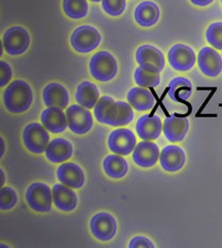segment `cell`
Returning <instances> with one entry per match:
<instances>
[{
	"mask_svg": "<svg viewBox=\"0 0 222 248\" xmlns=\"http://www.w3.org/2000/svg\"><path fill=\"white\" fill-rule=\"evenodd\" d=\"M96 120L111 127H123L134 120L133 107L126 101H115L111 96H102L94 108Z\"/></svg>",
	"mask_w": 222,
	"mask_h": 248,
	"instance_id": "1",
	"label": "cell"
},
{
	"mask_svg": "<svg viewBox=\"0 0 222 248\" xmlns=\"http://www.w3.org/2000/svg\"><path fill=\"white\" fill-rule=\"evenodd\" d=\"M33 104V91L25 80L17 79L11 82L3 92L4 108L12 114H21L28 111Z\"/></svg>",
	"mask_w": 222,
	"mask_h": 248,
	"instance_id": "2",
	"label": "cell"
},
{
	"mask_svg": "<svg viewBox=\"0 0 222 248\" xmlns=\"http://www.w3.org/2000/svg\"><path fill=\"white\" fill-rule=\"evenodd\" d=\"M89 72L91 77L100 82H109L117 76L118 64L111 52L98 51L90 58Z\"/></svg>",
	"mask_w": 222,
	"mask_h": 248,
	"instance_id": "3",
	"label": "cell"
},
{
	"mask_svg": "<svg viewBox=\"0 0 222 248\" xmlns=\"http://www.w3.org/2000/svg\"><path fill=\"white\" fill-rule=\"evenodd\" d=\"M101 39L98 29L89 25H82L74 30L70 36V45L79 53H89L99 47Z\"/></svg>",
	"mask_w": 222,
	"mask_h": 248,
	"instance_id": "4",
	"label": "cell"
},
{
	"mask_svg": "<svg viewBox=\"0 0 222 248\" xmlns=\"http://www.w3.org/2000/svg\"><path fill=\"white\" fill-rule=\"evenodd\" d=\"M26 202L34 212H50L53 204L52 188L44 182H33L27 188Z\"/></svg>",
	"mask_w": 222,
	"mask_h": 248,
	"instance_id": "5",
	"label": "cell"
},
{
	"mask_svg": "<svg viewBox=\"0 0 222 248\" xmlns=\"http://www.w3.org/2000/svg\"><path fill=\"white\" fill-rule=\"evenodd\" d=\"M50 141V134L43 124L31 123L25 127L23 143L30 153L34 155L44 154Z\"/></svg>",
	"mask_w": 222,
	"mask_h": 248,
	"instance_id": "6",
	"label": "cell"
},
{
	"mask_svg": "<svg viewBox=\"0 0 222 248\" xmlns=\"http://www.w3.org/2000/svg\"><path fill=\"white\" fill-rule=\"evenodd\" d=\"M4 50L10 56H20L28 50L31 44L30 33L21 26H12L5 30L2 37Z\"/></svg>",
	"mask_w": 222,
	"mask_h": 248,
	"instance_id": "7",
	"label": "cell"
},
{
	"mask_svg": "<svg viewBox=\"0 0 222 248\" xmlns=\"http://www.w3.org/2000/svg\"><path fill=\"white\" fill-rule=\"evenodd\" d=\"M89 229L95 239L100 242H109L117 234V220L109 212H98L90 218Z\"/></svg>",
	"mask_w": 222,
	"mask_h": 248,
	"instance_id": "8",
	"label": "cell"
},
{
	"mask_svg": "<svg viewBox=\"0 0 222 248\" xmlns=\"http://www.w3.org/2000/svg\"><path fill=\"white\" fill-rule=\"evenodd\" d=\"M68 128L78 136L89 133L94 126V117L89 109L78 105H72L66 109Z\"/></svg>",
	"mask_w": 222,
	"mask_h": 248,
	"instance_id": "9",
	"label": "cell"
},
{
	"mask_svg": "<svg viewBox=\"0 0 222 248\" xmlns=\"http://www.w3.org/2000/svg\"><path fill=\"white\" fill-rule=\"evenodd\" d=\"M137 145L136 136L131 129L118 128L110 133L107 138V146L113 154L128 155L133 153Z\"/></svg>",
	"mask_w": 222,
	"mask_h": 248,
	"instance_id": "10",
	"label": "cell"
},
{
	"mask_svg": "<svg viewBox=\"0 0 222 248\" xmlns=\"http://www.w3.org/2000/svg\"><path fill=\"white\" fill-rule=\"evenodd\" d=\"M168 62L178 72H188L196 64V53L192 48L184 44L173 45L167 55Z\"/></svg>",
	"mask_w": 222,
	"mask_h": 248,
	"instance_id": "11",
	"label": "cell"
},
{
	"mask_svg": "<svg viewBox=\"0 0 222 248\" xmlns=\"http://www.w3.org/2000/svg\"><path fill=\"white\" fill-rule=\"evenodd\" d=\"M161 150L158 144L151 141L139 142L132 153L133 162L143 169L153 167L160 160Z\"/></svg>",
	"mask_w": 222,
	"mask_h": 248,
	"instance_id": "12",
	"label": "cell"
},
{
	"mask_svg": "<svg viewBox=\"0 0 222 248\" xmlns=\"http://www.w3.org/2000/svg\"><path fill=\"white\" fill-rule=\"evenodd\" d=\"M58 180L74 190H79L85 185V172L74 162H64L57 170Z\"/></svg>",
	"mask_w": 222,
	"mask_h": 248,
	"instance_id": "13",
	"label": "cell"
},
{
	"mask_svg": "<svg viewBox=\"0 0 222 248\" xmlns=\"http://www.w3.org/2000/svg\"><path fill=\"white\" fill-rule=\"evenodd\" d=\"M198 65L203 75L210 78L218 77L222 72V58L212 47H203L199 51Z\"/></svg>",
	"mask_w": 222,
	"mask_h": 248,
	"instance_id": "14",
	"label": "cell"
},
{
	"mask_svg": "<svg viewBox=\"0 0 222 248\" xmlns=\"http://www.w3.org/2000/svg\"><path fill=\"white\" fill-rule=\"evenodd\" d=\"M136 62L140 66L162 72L165 67V57L159 48L146 44L140 46L135 55Z\"/></svg>",
	"mask_w": 222,
	"mask_h": 248,
	"instance_id": "15",
	"label": "cell"
},
{
	"mask_svg": "<svg viewBox=\"0 0 222 248\" xmlns=\"http://www.w3.org/2000/svg\"><path fill=\"white\" fill-rule=\"evenodd\" d=\"M160 163L162 169L169 172L181 170L186 163V155L183 148L177 145H168L161 152Z\"/></svg>",
	"mask_w": 222,
	"mask_h": 248,
	"instance_id": "16",
	"label": "cell"
},
{
	"mask_svg": "<svg viewBox=\"0 0 222 248\" xmlns=\"http://www.w3.org/2000/svg\"><path fill=\"white\" fill-rule=\"evenodd\" d=\"M53 203L62 212H73L78 206V195L74 188L63 183H58L52 187Z\"/></svg>",
	"mask_w": 222,
	"mask_h": 248,
	"instance_id": "17",
	"label": "cell"
},
{
	"mask_svg": "<svg viewBox=\"0 0 222 248\" xmlns=\"http://www.w3.org/2000/svg\"><path fill=\"white\" fill-rule=\"evenodd\" d=\"M46 158L51 163L62 164L73 157L74 146L68 140L56 138L50 141L46 148Z\"/></svg>",
	"mask_w": 222,
	"mask_h": 248,
	"instance_id": "18",
	"label": "cell"
},
{
	"mask_svg": "<svg viewBox=\"0 0 222 248\" xmlns=\"http://www.w3.org/2000/svg\"><path fill=\"white\" fill-rule=\"evenodd\" d=\"M135 129L140 140L153 141L159 139L163 131V122L158 115H143L137 121Z\"/></svg>",
	"mask_w": 222,
	"mask_h": 248,
	"instance_id": "19",
	"label": "cell"
},
{
	"mask_svg": "<svg viewBox=\"0 0 222 248\" xmlns=\"http://www.w3.org/2000/svg\"><path fill=\"white\" fill-rule=\"evenodd\" d=\"M43 100L47 107H55L64 110L69 106L70 96L63 84L52 82L47 84L43 90Z\"/></svg>",
	"mask_w": 222,
	"mask_h": 248,
	"instance_id": "20",
	"label": "cell"
},
{
	"mask_svg": "<svg viewBox=\"0 0 222 248\" xmlns=\"http://www.w3.org/2000/svg\"><path fill=\"white\" fill-rule=\"evenodd\" d=\"M41 123L48 131L55 134L64 132L68 127L66 113L63 112V109L55 107H48L42 112Z\"/></svg>",
	"mask_w": 222,
	"mask_h": 248,
	"instance_id": "21",
	"label": "cell"
},
{
	"mask_svg": "<svg viewBox=\"0 0 222 248\" xmlns=\"http://www.w3.org/2000/svg\"><path fill=\"white\" fill-rule=\"evenodd\" d=\"M189 129V122L186 117L172 115L163 123L165 138L171 143H178L185 139Z\"/></svg>",
	"mask_w": 222,
	"mask_h": 248,
	"instance_id": "22",
	"label": "cell"
},
{
	"mask_svg": "<svg viewBox=\"0 0 222 248\" xmlns=\"http://www.w3.org/2000/svg\"><path fill=\"white\" fill-rule=\"evenodd\" d=\"M161 11L159 5L153 1H143L140 2L134 11L135 21L145 28H149L158 24L160 20Z\"/></svg>",
	"mask_w": 222,
	"mask_h": 248,
	"instance_id": "23",
	"label": "cell"
},
{
	"mask_svg": "<svg viewBox=\"0 0 222 248\" xmlns=\"http://www.w3.org/2000/svg\"><path fill=\"white\" fill-rule=\"evenodd\" d=\"M128 102L133 107V109L144 112L151 110L155 105V99L152 93L146 88L136 86L129 91L127 96Z\"/></svg>",
	"mask_w": 222,
	"mask_h": 248,
	"instance_id": "24",
	"label": "cell"
},
{
	"mask_svg": "<svg viewBox=\"0 0 222 248\" xmlns=\"http://www.w3.org/2000/svg\"><path fill=\"white\" fill-rule=\"evenodd\" d=\"M75 101L80 106L88 108V109H94L95 106L100 98L99 89L95 83L90 81H84L80 83L75 91Z\"/></svg>",
	"mask_w": 222,
	"mask_h": 248,
	"instance_id": "25",
	"label": "cell"
},
{
	"mask_svg": "<svg viewBox=\"0 0 222 248\" xmlns=\"http://www.w3.org/2000/svg\"><path fill=\"white\" fill-rule=\"evenodd\" d=\"M104 170L112 179H122L129 171V163L123 155H110L104 161Z\"/></svg>",
	"mask_w": 222,
	"mask_h": 248,
	"instance_id": "26",
	"label": "cell"
},
{
	"mask_svg": "<svg viewBox=\"0 0 222 248\" xmlns=\"http://www.w3.org/2000/svg\"><path fill=\"white\" fill-rule=\"evenodd\" d=\"M192 94V83L185 77L172 79L168 85V96L173 101L187 100Z\"/></svg>",
	"mask_w": 222,
	"mask_h": 248,
	"instance_id": "27",
	"label": "cell"
},
{
	"mask_svg": "<svg viewBox=\"0 0 222 248\" xmlns=\"http://www.w3.org/2000/svg\"><path fill=\"white\" fill-rule=\"evenodd\" d=\"M134 80L142 88H156L161 83V72L139 65L134 72Z\"/></svg>",
	"mask_w": 222,
	"mask_h": 248,
	"instance_id": "28",
	"label": "cell"
},
{
	"mask_svg": "<svg viewBox=\"0 0 222 248\" xmlns=\"http://www.w3.org/2000/svg\"><path fill=\"white\" fill-rule=\"evenodd\" d=\"M89 3L86 0H63V11L67 17L82 19L89 14Z\"/></svg>",
	"mask_w": 222,
	"mask_h": 248,
	"instance_id": "29",
	"label": "cell"
},
{
	"mask_svg": "<svg viewBox=\"0 0 222 248\" xmlns=\"http://www.w3.org/2000/svg\"><path fill=\"white\" fill-rule=\"evenodd\" d=\"M18 202L17 193L10 186H1L0 190V209L1 211L12 210Z\"/></svg>",
	"mask_w": 222,
	"mask_h": 248,
	"instance_id": "30",
	"label": "cell"
},
{
	"mask_svg": "<svg viewBox=\"0 0 222 248\" xmlns=\"http://www.w3.org/2000/svg\"><path fill=\"white\" fill-rule=\"evenodd\" d=\"M207 40L210 46L222 50V21L214 23L207 30Z\"/></svg>",
	"mask_w": 222,
	"mask_h": 248,
	"instance_id": "31",
	"label": "cell"
},
{
	"mask_svg": "<svg viewBox=\"0 0 222 248\" xmlns=\"http://www.w3.org/2000/svg\"><path fill=\"white\" fill-rule=\"evenodd\" d=\"M126 7V0H102V9L107 15L113 16V17L122 15Z\"/></svg>",
	"mask_w": 222,
	"mask_h": 248,
	"instance_id": "32",
	"label": "cell"
},
{
	"mask_svg": "<svg viewBox=\"0 0 222 248\" xmlns=\"http://www.w3.org/2000/svg\"><path fill=\"white\" fill-rule=\"evenodd\" d=\"M13 77L12 67L8 62L3 60L0 61V86L3 89L4 86L9 85V82Z\"/></svg>",
	"mask_w": 222,
	"mask_h": 248,
	"instance_id": "33",
	"label": "cell"
},
{
	"mask_svg": "<svg viewBox=\"0 0 222 248\" xmlns=\"http://www.w3.org/2000/svg\"><path fill=\"white\" fill-rule=\"evenodd\" d=\"M130 248H154L155 245L152 243V241L148 239L147 236L137 235L130 241L129 243Z\"/></svg>",
	"mask_w": 222,
	"mask_h": 248,
	"instance_id": "34",
	"label": "cell"
},
{
	"mask_svg": "<svg viewBox=\"0 0 222 248\" xmlns=\"http://www.w3.org/2000/svg\"><path fill=\"white\" fill-rule=\"evenodd\" d=\"M192 3L194 5H198V7H207L212 3L214 0H191Z\"/></svg>",
	"mask_w": 222,
	"mask_h": 248,
	"instance_id": "35",
	"label": "cell"
},
{
	"mask_svg": "<svg viewBox=\"0 0 222 248\" xmlns=\"http://www.w3.org/2000/svg\"><path fill=\"white\" fill-rule=\"evenodd\" d=\"M0 174H1V186H3L4 182H5V176H4V171L2 170H0Z\"/></svg>",
	"mask_w": 222,
	"mask_h": 248,
	"instance_id": "36",
	"label": "cell"
},
{
	"mask_svg": "<svg viewBox=\"0 0 222 248\" xmlns=\"http://www.w3.org/2000/svg\"><path fill=\"white\" fill-rule=\"evenodd\" d=\"M0 140H1V144H2V152H1V157H2L3 154H4V141H3V139H2V138L0 139Z\"/></svg>",
	"mask_w": 222,
	"mask_h": 248,
	"instance_id": "37",
	"label": "cell"
},
{
	"mask_svg": "<svg viewBox=\"0 0 222 248\" xmlns=\"http://www.w3.org/2000/svg\"><path fill=\"white\" fill-rule=\"evenodd\" d=\"M90 1H93V2H100V1H102V0H90Z\"/></svg>",
	"mask_w": 222,
	"mask_h": 248,
	"instance_id": "38",
	"label": "cell"
},
{
	"mask_svg": "<svg viewBox=\"0 0 222 248\" xmlns=\"http://www.w3.org/2000/svg\"><path fill=\"white\" fill-rule=\"evenodd\" d=\"M221 3H222V0H221Z\"/></svg>",
	"mask_w": 222,
	"mask_h": 248,
	"instance_id": "39",
	"label": "cell"
}]
</instances>
